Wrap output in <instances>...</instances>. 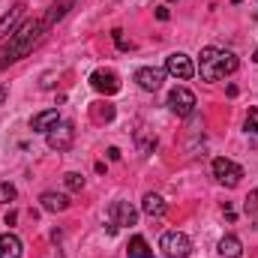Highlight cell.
<instances>
[{
  "mask_svg": "<svg viewBox=\"0 0 258 258\" xmlns=\"http://www.w3.org/2000/svg\"><path fill=\"white\" fill-rule=\"evenodd\" d=\"M252 60H255V63H258V51H255V54H252Z\"/></svg>",
  "mask_w": 258,
  "mask_h": 258,
  "instance_id": "28",
  "label": "cell"
},
{
  "mask_svg": "<svg viewBox=\"0 0 258 258\" xmlns=\"http://www.w3.org/2000/svg\"><path fill=\"white\" fill-rule=\"evenodd\" d=\"M162 78H165V72H162V69H153V66H141V69L135 72L138 87H141V90H150V93L162 87Z\"/></svg>",
  "mask_w": 258,
  "mask_h": 258,
  "instance_id": "10",
  "label": "cell"
},
{
  "mask_svg": "<svg viewBox=\"0 0 258 258\" xmlns=\"http://www.w3.org/2000/svg\"><path fill=\"white\" fill-rule=\"evenodd\" d=\"M24 12H27V6H24V3H15L9 12H3V15H0V39L18 30V21L24 18Z\"/></svg>",
  "mask_w": 258,
  "mask_h": 258,
  "instance_id": "11",
  "label": "cell"
},
{
  "mask_svg": "<svg viewBox=\"0 0 258 258\" xmlns=\"http://www.w3.org/2000/svg\"><path fill=\"white\" fill-rule=\"evenodd\" d=\"M231 3H240V0H231Z\"/></svg>",
  "mask_w": 258,
  "mask_h": 258,
  "instance_id": "29",
  "label": "cell"
},
{
  "mask_svg": "<svg viewBox=\"0 0 258 258\" xmlns=\"http://www.w3.org/2000/svg\"><path fill=\"white\" fill-rule=\"evenodd\" d=\"M168 108L177 114V117H189L195 111V93L189 87H174L168 93Z\"/></svg>",
  "mask_w": 258,
  "mask_h": 258,
  "instance_id": "5",
  "label": "cell"
},
{
  "mask_svg": "<svg viewBox=\"0 0 258 258\" xmlns=\"http://www.w3.org/2000/svg\"><path fill=\"white\" fill-rule=\"evenodd\" d=\"M42 36H45L42 21H24V24L12 33V39L6 42L3 57H0V69H6L9 63H18L21 57H27V54L39 45V39H42Z\"/></svg>",
  "mask_w": 258,
  "mask_h": 258,
  "instance_id": "1",
  "label": "cell"
},
{
  "mask_svg": "<svg viewBox=\"0 0 258 258\" xmlns=\"http://www.w3.org/2000/svg\"><path fill=\"white\" fill-rule=\"evenodd\" d=\"M108 159L117 162V159H120V150H117V147H108Z\"/></svg>",
  "mask_w": 258,
  "mask_h": 258,
  "instance_id": "26",
  "label": "cell"
},
{
  "mask_svg": "<svg viewBox=\"0 0 258 258\" xmlns=\"http://www.w3.org/2000/svg\"><path fill=\"white\" fill-rule=\"evenodd\" d=\"M141 210L147 213V216H153V219H159V216H165V210H168V204H165V198L156 192H147L141 198Z\"/></svg>",
  "mask_w": 258,
  "mask_h": 258,
  "instance_id": "13",
  "label": "cell"
},
{
  "mask_svg": "<svg viewBox=\"0 0 258 258\" xmlns=\"http://www.w3.org/2000/svg\"><path fill=\"white\" fill-rule=\"evenodd\" d=\"M108 216H111V222H114L117 228H126V225H135V222H138V210H135L129 201H114V204L108 207Z\"/></svg>",
  "mask_w": 258,
  "mask_h": 258,
  "instance_id": "9",
  "label": "cell"
},
{
  "mask_svg": "<svg viewBox=\"0 0 258 258\" xmlns=\"http://www.w3.org/2000/svg\"><path fill=\"white\" fill-rule=\"evenodd\" d=\"M111 36H114V42H117L120 51H129V42L123 39V30H111Z\"/></svg>",
  "mask_w": 258,
  "mask_h": 258,
  "instance_id": "24",
  "label": "cell"
},
{
  "mask_svg": "<svg viewBox=\"0 0 258 258\" xmlns=\"http://www.w3.org/2000/svg\"><path fill=\"white\" fill-rule=\"evenodd\" d=\"M156 18H159V21H168V9H165V6H159V9H156Z\"/></svg>",
  "mask_w": 258,
  "mask_h": 258,
  "instance_id": "25",
  "label": "cell"
},
{
  "mask_svg": "<svg viewBox=\"0 0 258 258\" xmlns=\"http://www.w3.org/2000/svg\"><path fill=\"white\" fill-rule=\"evenodd\" d=\"M45 141H48V147H51V150H69V147H72V141H75V126H72V123H66V120H60L54 129H48V132H45Z\"/></svg>",
  "mask_w": 258,
  "mask_h": 258,
  "instance_id": "7",
  "label": "cell"
},
{
  "mask_svg": "<svg viewBox=\"0 0 258 258\" xmlns=\"http://www.w3.org/2000/svg\"><path fill=\"white\" fill-rule=\"evenodd\" d=\"M39 204H42V210H48V213H63V210H69V198H66L63 192H42Z\"/></svg>",
  "mask_w": 258,
  "mask_h": 258,
  "instance_id": "15",
  "label": "cell"
},
{
  "mask_svg": "<svg viewBox=\"0 0 258 258\" xmlns=\"http://www.w3.org/2000/svg\"><path fill=\"white\" fill-rule=\"evenodd\" d=\"M159 249L165 252V258H189L192 252V240L183 231H165L159 237Z\"/></svg>",
  "mask_w": 258,
  "mask_h": 258,
  "instance_id": "3",
  "label": "cell"
},
{
  "mask_svg": "<svg viewBox=\"0 0 258 258\" xmlns=\"http://www.w3.org/2000/svg\"><path fill=\"white\" fill-rule=\"evenodd\" d=\"M15 195H18V189H15L12 183H0V204H9V201H15Z\"/></svg>",
  "mask_w": 258,
  "mask_h": 258,
  "instance_id": "22",
  "label": "cell"
},
{
  "mask_svg": "<svg viewBox=\"0 0 258 258\" xmlns=\"http://www.w3.org/2000/svg\"><path fill=\"white\" fill-rule=\"evenodd\" d=\"M216 249H219V255H222V258H240V255H243V243H240L234 234H225V237L219 240V246H216Z\"/></svg>",
  "mask_w": 258,
  "mask_h": 258,
  "instance_id": "16",
  "label": "cell"
},
{
  "mask_svg": "<svg viewBox=\"0 0 258 258\" xmlns=\"http://www.w3.org/2000/svg\"><path fill=\"white\" fill-rule=\"evenodd\" d=\"M69 6H72V0H57V3H51V9H48V12H45V18H42V27H45V30H51V27H54V21H60V18H63Z\"/></svg>",
  "mask_w": 258,
  "mask_h": 258,
  "instance_id": "17",
  "label": "cell"
},
{
  "mask_svg": "<svg viewBox=\"0 0 258 258\" xmlns=\"http://www.w3.org/2000/svg\"><path fill=\"white\" fill-rule=\"evenodd\" d=\"M3 102H6V87L0 84V105H3Z\"/></svg>",
  "mask_w": 258,
  "mask_h": 258,
  "instance_id": "27",
  "label": "cell"
},
{
  "mask_svg": "<svg viewBox=\"0 0 258 258\" xmlns=\"http://www.w3.org/2000/svg\"><path fill=\"white\" fill-rule=\"evenodd\" d=\"M213 177H216L222 186L234 189V186L240 183V177H243V168H240L237 162H231V159L219 156V159H213Z\"/></svg>",
  "mask_w": 258,
  "mask_h": 258,
  "instance_id": "4",
  "label": "cell"
},
{
  "mask_svg": "<svg viewBox=\"0 0 258 258\" xmlns=\"http://www.w3.org/2000/svg\"><path fill=\"white\" fill-rule=\"evenodd\" d=\"M165 72H168L171 78H177V81H189L195 75V66L183 51H174V54L165 57Z\"/></svg>",
  "mask_w": 258,
  "mask_h": 258,
  "instance_id": "6",
  "label": "cell"
},
{
  "mask_svg": "<svg viewBox=\"0 0 258 258\" xmlns=\"http://www.w3.org/2000/svg\"><path fill=\"white\" fill-rule=\"evenodd\" d=\"M63 180H66V186H69L72 192H81V189H84V177H81L78 171H69Z\"/></svg>",
  "mask_w": 258,
  "mask_h": 258,
  "instance_id": "20",
  "label": "cell"
},
{
  "mask_svg": "<svg viewBox=\"0 0 258 258\" xmlns=\"http://www.w3.org/2000/svg\"><path fill=\"white\" fill-rule=\"evenodd\" d=\"M90 87L96 90V93H105V96H114L117 90H120V78L111 72V69H96L93 75H90Z\"/></svg>",
  "mask_w": 258,
  "mask_h": 258,
  "instance_id": "8",
  "label": "cell"
},
{
  "mask_svg": "<svg viewBox=\"0 0 258 258\" xmlns=\"http://www.w3.org/2000/svg\"><path fill=\"white\" fill-rule=\"evenodd\" d=\"M243 210H246V216L258 219V189H252V192L246 195V201H243Z\"/></svg>",
  "mask_w": 258,
  "mask_h": 258,
  "instance_id": "19",
  "label": "cell"
},
{
  "mask_svg": "<svg viewBox=\"0 0 258 258\" xmlns=\"http://www.w3.org/2000/svg\"><path fill=\"white\" fill-rule=\"evenodd\" d=\"M168 3H174V0H168Z\"/></svg>",
  "mask_w": 258,
  "mask_h": 258,
  "instance_id": "30",
  "label": "cell"
},
{
  "mask_svg": "<svg viewBox=\"0 0 258 258\" xmlns=\"http://www.w3.org/2000/svg\"><path fill=\"white\" fill-rule=\"evenodd\" d=\"M246 132L258 135V108H249L246 111Z\"/></svg>",
  "mask_w": 258,
  "mask_h": 258,
  "instance_id": "23",
  "label": "cell"
},
{
  "mask_svg": "<svg viewBox=\"0 0 258 258\" xmlns=\"http://www.w3.org/2000/svg\"><path fill=\"white\" fill-rule=\"evenodd\" d=\"M93 120H114V105H99V108H93Z\"/></svg>",
  "mask_w": 258,
  "mask_h": 258,
  "instance_id": "21",
  "label": "cell"
},
{
  "mask_svg": "<svg viewBox=\"0 0 258 258\" xmlns=\"http://www.w3.org/2000/svg\"><path fill=\"white\" fill-rule=\"evenodd\" d=\"M24 255V243L18 234H0V258H21Z\"/></svg>",
  "mask_w": 258,
  "mask_h": 258,
  "instance_id": "12",
  "label": "cell"
},
{
  "mask_svg": "<svg viewBox=\"0 0 258 258\" xmlns=\"http://www.w3.org/2000/svg\"><path fill=\"white\" fill-rule=\"evenodd\" d=\"M57 123H60L57 108H48V111H39V114L30 120V129H33V132H48V129H54Z\"/></svg>",
  "mask_w": 258,
  "mask_h": 258,
  "instance_id": "14",
  "label": "cell"
},
{
  "mask_svg": "<svg viewBox=\"0 0 258 258\" xmlns=\"http://www.w3.org/2000/svg\"><path fill=\"white\" fill-rule=\"evenodd\" d=\"M237 66H240V60H237L234 51H222V48L207 45L198 54V72H201L204 81H219V78L237 72Z\"/></svg>",
  "mask_w": 258,
  "mask_h": 258,
  "instance_id": "2",
  "label": "cell"
},
{
  "mask_svg": "<svg viewBox=\"0 0 258 258\" xmlns=\"http://www.w3.org/2000/svg\"><path fill=\"white\" fill-rule=\"evenodd\" d=\"M126 255L129 258H153V249H150V243H147L141 234H135L126 246Z\"/></svg>",
  "mask_w": 258,
  "mask_h": 258,
  "instance_id": "18",
  "label": "cell"
}]
</instances>
